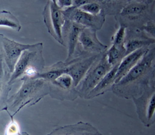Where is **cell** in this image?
<instances>
[{
    "label": "cell",
    "mask_w": 155,
    "mask_h": 135,
    "mask_svg": "<svg viewBox=\"0 0 155 135\" xmlns=\"http://www.w3.org/2000/svg\"><path fill=\"white\" fill-rule=\"evenodd\" d=\"M154 48L149 49L120 80L113 85L111 91L125 99L141 96L147 87L154 82Z\"/></svg>",
    "instance_id": "obj_1"
},
{
    "label": "cell",
    "mask_w": 155,
    "mask_h": 135,
    "mask_svg": "<svg viewBox=\"0 0 155 135\" xmlns=\"http://www.w3.org/2000/svg\"><path fill=\"white\" fill-rule=\"evenodd\" d=\"M23 83L18 91L9 99L13 115L25 106H33L49 94V84L42 79L23 77Z\"/></svg>",
    "instance_id": "obj_2"
},
{
    "label": "cell",
    "mask_w": 155,
    "mask_h": 135,
    "mask_svg": "<svg viewBox=\"0 0 155 135\" xmlns=\"http://www.w3.org/2000/svg\"><path fill=\"white\" fill-rule=\"evenodd\" d=\"M113 67L108 63L105 52L100 54L76 87L78 96L86 99L88 94Z\"/></svg>",
    "instance_id": "obj_3"
},
{
    "label": "cell",
    "mask_w": 155,
    "mask_h": 135,
    "mask_svg": "<svg viewBox=\"0 0 155 135\" xmlns=\"http://www.w3.org/2000/svg\"><path fill=\"white\" fill-rule=\"evenodd\" d=\"M43 43H38L34 47L22 52L20 58L15 66L10 80L9 84H12L18 79L23 77L27 69L30 67L37 68L41 72L45 67V62L42 56Z\"/></svg>",
    "instance_id": "obj_4"
},
{
    "label": "cell",
    "mask_w": 155,
    "mask_h": 135,
    "mask_svg": "<svg viewBox=\"0 0 155 135\" xmlns=\"http://www.w3.org/2000/svg\"><path fill=\"white\" fill-rule=\"evenodd\" d=\"M44 21L49 34L62 45H64L63 38V28L66 18L63 10L58 5L48 0L42 12Z\"/></svg>",
    "instance_id": "obj_5"
},
{
    "label": "cell",
    "mask_w": 155,
    "mask_h": 135,
    "mask_svg": "<svg viewBox=\"0 0 155 135\" xmlns=\"http://www.w3.org/2000/svg\"><path fill=\"white\" fill-rule=\"evenodd\" d=\"M154 82L146 87L140 96L133 98L139 119L146 127L154 123L155 114Z\"/></svg>",
    "instance_id": "obj_6"
},
{
    "label": "cell",
    "mask_w": 155,
    "mask_h": 135,
    "mask_svg": "<svg viewBox=\"0 0 155 135\" xmlns=\"http://www.w3.org/2000/svg\"><path fill=\"white\" fill-rule=\"evenodd\" d=\"M63 13L66 19L96 31L101 30L105 21L106 13L104 10L99 14L93 15L83 11L78 8L71 6L63 10Z\"/></svg>",
    "instance_id": "obj_7"
},
{
    "label": "cell",
    "mask_w": 155,
    "mask_h": 135,
    "mask_svg": "<svg viewBox=\"0 0 155 135\" xmlns=\"http://www.w3.org/2000/svg\"><path fill=\"white\" fill-rule=\"evenodd\" d=\"M49 84V95L54 99L64 101H74L78 94L74 86L72 77L64 73Z\"/></svg>",
    "instance_id": "obj_8"
},
{
    "label": "cell",
    "mask_w": 155,
    "mask_h": 135,
    "mask_svg": "<svg viewBox=\"0 0 155 135\" xmlns=\"http://www.w3.org/2000/svg\"><path fill=\"white\" fill-rule=\"evenodd\" d=\"M99 55H79V56L66 62L68 63V74L72 77L75 88L80 84Z\"/></svg>",
    "instance_id": "obj_9"
},
{
    "label": "cell",
    "mask_w": 155,
    "mask_h": 135,
    "mask_svg": "<svg viewBox=\"0 0 155 135\" xmlns=\"http://www.w3.org/2000/svg\"><path fill=\"white\" fill-rule=\"evenodd\" d=\"M149 10V3L138 0H131L124 5L119 13V19L122 21L120 25H126L128 22L139 21L145 20Z\"/></svg>",
    "instance_id": "obj_10"
},
{
    "label": "cell",
    "mask_w": 155,
    "mask_h": 135,
    "mask_svg": "<svg viewBox=\"0 0 155 135\" xmlns=\"http://www.w3.org/2000/svg\"><path fill=\"white\" fill-rule=\"evenodd\" d=\"M97 31L89 28H84L79 36L78 44L81 47L80 54H102L108 49L107 45L99 40Z\"/></svg>",
    "instance_id": "obj_11"
},
{
    "label": "cell",
    "mask_w": 155,
    "mask_h": 135,
    "mask_svg": "<svg viewBox=\"0 0 155 135\" xmlns=\"http://www.w3.org/2000/svg\"><path fill=\"white\" fill-rule=\"evenodd\" d=\"M0 42L2 44L6 63L12 73L22 52L34 45V44H23L17 42L2 34H0Z\"/></svg>",
    "instance_id": "obj_12"
},
{
    "label": "cell",
    "mask_w": 155,
    "mask_h": 135,
    "mask_svg": "<svg viewBox=\"0 0 155 135\" xmlns=\"http://www.w3.org/2000/svg\"><path fill=\"white\" fill-rule=\"evenodd\" d=\"M154 42V38L147 35L141 28L127 27L124 42L126 55L143 47H149Z\"/></svg>",
    "instance_id": "obj_13"
},
{
    "label": "cell",
    "mask_w": 155,
    "mask_h": 135,
    "mask_svg": "<svg viewBox=\"0 0 155 135\" xmlns=\"http://www.w3.org/2000/svg\"><path fill=\"white\" fill-rule=\"evenodd\" d=\"M85 28L76 23L66 19L63 28V40L66 39L68 47V57L66 62L72 60L75 55L78 45V38L82 30Z\"/></svg>",
    "instance_id": "obj_14"
},
{
    "label": "cell",
    "mask_w": 155,
    "mask_h": 135,
    "mask_svg": "<svg viewBox=\"0 0 155 135\" xmlns=\"http://www.w3.org/2000/svg\"><path fill=\"white\" fill-rule=\"evenodd\" d=\"M47 135H102L89 123L80 121L75 124L60 126Z\"/></svg>",
    "instance_id": "obj_15"
},
{
    "label": "cell",
    "mask_w": 155,
    "mask_h": 135,
    "mask_svg": "<svg viewBox=\"0 0 155 135\" xmlns=\"http://www.w3.org/2000/svg\"><path fill=\"white\" fill-rule=\"evenodd\" d=\"M148 50L149 47H143L126 55L122 59L115 75V84L119 82L124 76L127 74L129 71L136 64Z\"/></svg>",
    "instance_id": "obj_16"
},
{
    "label": "cell",
    "mask_w": 155,
    "mask_h": 135,
    "mask_svg": "<svg viewBox=\"0 0 155 135\" xmlns=\"http://www.w3.org/2000/svg\"><path fill=\"white\" fill-rule=\"evenodd\" d=\"M119 64L114 66L111 70L102 79L98 84L88 94L87 99H91L101 96L108 91H111L113 85L115 84V75L117 73Z\"/></svg>",
    "instance_id": "obj_17"
},
{
    "label": "cell",
    "mask_w": 155,
    "mask_h": 135,
    "mask_svg": "<svg viewBox=\"0 0 155 135\" xmlns=\"http://www.w3.org/2000/svg\"><path fill=\"white\" fill-rule=\"evenodd\" d=\"M64 73L68 74V63L65 62H58L52 66L44 67L34 79H42L48 82H52Z\"/></svg>",
    "instance_id": "obj_18"
},
{
    "label": "cell",
    "mask_w": 155,
    "mask_h": 135,
    "mask_svg": "<svg viewBox=\"0 0 155 135\" xmlns=\"http://www.w3.org/2000/svg\"><path fill=\"white\" fill-rule=\"evenodd\" d=\"M107 60L112 67L120 63L122 59L126 56L125 47H118L112 45L105 52Z\"/></svg>",
    "instance_id": "obj_19"
},
{
    "label": "cell",
    "mask_w": 155,
    "mask_h": 135,
    "mask_svg": "<svg viewBox=\"0 0 155 135\" xmlns=\"http://www.w3.org/2000/svg\"><path fill=\"white\" fill-rule=\"evenodd\" d=\"M0 27L10 28L19 31L21 26L17 18L11 12L6 10L0 11Z\"/></svg>",
    "instance_id": "obj_20"
},
{
    "label": "cell",
    "mask_w": 155,
    "mask_h": 135,
    "mask_svg": "<svg viewBox=\"0 0 155 135\" xmlns=\"http://www.w3.org/2000/svg\"><path fill=\"white\" fill-rule=\"evenodd\" d=\"M126 29L127 28L122 25H120L117 30L116 31L115 34L112 37V45L118 47H124V42L126 35Z\"/></svg>",
    "instance_id": "obj_21"
},
{
    "label": "cell",
    "mask_w": 155,
    "mask_h": 135,
    "mask_svg": "<svg viewBox=\"0 0 155 135\" xmlns=\"http://www.w3.org/2000/svg\"><path fill=\"white\" fill-rule=\"evenodd\" d=\"M78 8L84 12H86L93 15L99 14L104 11L102 6L98 2H92L85 4L79 7Z\"/></svg>",
    "instance_id": "obj_22"
},
{
    "label": "cell",
    "mask_w": 155,
    "mask_h": 135,
    "mask_svg": "<svg viewBox=\"0 0 155 135\" xmlns=\"http://www.w3.org/2000/svg\"><path fill=\"white\" fill-rule=\"evenodd\" d=\"M6 135H21L19 125L16 121L13 120V118L12 121L7 126Z\"/></svg>",
    "instance_id": "obj_23"
},
{
    "label": "cell",
    "mask_w": 155,
    "mask_h": 135,
    "mask_svg": "<svg viewBox=\"0 0 155 135\" xmlns=\"http://www.w3.org/2000/svg\"><path fill=\"white\" fill-rule=\"evenodd\" d=\"M141 30H143L146 34H148L151 37L154 38L155 35V25L154 20H149L142 27Z\"/></svg>",
    "instance_id": "obj_24"
},
{
    "label": "cell",
    "mask_w": 155,
    "mask_h": 135,
    "mask_svg": "<svg viewBox=\"0 0 155 135\" xmlns=\"http://www.w3.org/2000/svg\"><path fill=\"white\" fill-rule=\"evenodd\" d=\"M74 0H58V5L62 10L73 6Z\"/></svg>",
    "instance_id": "obj_25"
},
{
    "label": "cell",
    "mask_w": 155,
    "mask_h": 135,
    "mask_svg": "<svg viewBox=\"0 0 155 135\" xmlns=\"http://www.w3.org/2000/svg\"><path fill=\"white\" fill-rule=\"evenodd\" d=\"M92 2L99 3V0H74L73 6L76 8H79L82 5Z\"/></svg>",
    "instance_id": "obj_26"
},
{
    "label": "cell",
    "mask_w": 155,
    "mask_h": 135,
    "mask_svg": "<svg viewBox=\"0 0 155 135\" xmlns=\"http://www.w3.org/2000/svg\"><path fill=\"white\" fill-rule=\"evenodd\" d=\"M3 76H4V70L2 60H0V93L2 92L3 83Z\"/></svg>",
    "instance_id": "obj_27"
},
{
    "label": "cell",
    "mask_w": 155,
    "mask_h": 135,
    "mask_svg": "<svg viewBox=\"0 0 155 135\" xmlns=\"http://www.w3.org/2000/svg\"><path fill=\"white\" fill-rule=\"evenodd\" d=\"M114 1H124V0H99V3H110ZM129 0H127V2H128Z\"/></svg>",
    "instance_id": "obj_28"
},
{
    "label": "cell",
    "mask_w": 155,
    "mask_h": 135,
    "mask_svg": "<svg viewBox=\"0 0 155 135\" xmlns=\"http://www.w3.org/2000/svg\"><path fill=\"white\" fill-rule=\"evenodd\" d=\"M51 2L52 3H53L54 4L58 5V0H51Z\"/></svg>",
    "instance_id": "obj_29"
},
{
    "label": "cell",
    "mask_w": 155,
    "mask_h": 135,
    "mask_svg": "<svg viewBox=\"0 0 155 135\" xmlns=\"http://www.w3.org/2000/svg\"><path fill=\"white\" fill-rule=\"evenodd\" d=\"M21 135H30V134H29L28 133H27V132H23L21 134Z\"/></svg>",
    "instance_id": "obj_30"
},
{
    "label": "cell",
    "mask_w": 155,
    "mask_h": 135,
    "mask_svg": "<svg viewBox=\"0 0 155 135\" xmlns=\"http://www.w3.org/2000/svg\"><path fill=\"white\" fill-rule=\"evenodd\" d=\"M129 1H131V0H129Z\"/></svg>",
    "instance_id": "obj_31"
}]
</instances>
